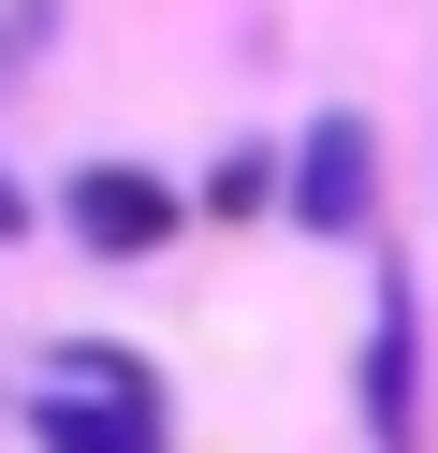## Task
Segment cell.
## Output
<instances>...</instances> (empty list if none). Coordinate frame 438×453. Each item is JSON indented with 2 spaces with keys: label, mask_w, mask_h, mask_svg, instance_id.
Wrapping results in <instances>:
<instances>
[{
  "label": "cell",
  "mask_w": 438,
  "mask_h": 453,
  "mask_svg": "<svg viewBox=\"0 0 438 453\" xmlns=\"http://www.w3.org/2000/svg\"><path fill=\"white\" fill-rule=\"evenodd\" d=\"M292 219H307V234H365L380 219V132L365 118H321L307 147H292V190H278Z\"/></svg>",
  "instance_id": "obj_4"
},
{
  "label": "cell",
  "mask_w": 438,
  "mask_h": 453,
  "mask_svg": "<svg viewBox=\"0 0 438 453\" xmlns=\"http://www.w3.org/2000/svg\"><path fill=\"white\" fill-rule=\"evenodd\" d=\"M29 453H175L161 439V380H146L117 336H58L44 351V395H29Z\"/></svg>",
  "instance_id": "obj_1"
},
{
  "label": "cell",
  "mask_w": 438,
  "mask_h": 453,
  "mask_svg": "<svg viewBox=\"0 0 438 453\" xmlns=\"http://www.w3.org/2000/svg\"><path fill=\"white\" fill-rule=\"evenodd\" d=\"M0 234H29V190H15V176H0Z\"/></svg>",
  "instance_id": "obj_6"
},
{
  "label": "cell",
  "mask_w": 438,
  "mask_h": 453,
  "mask_svg": "<svg viewBox=\"0 0 438 453\" xmlns=\"http://www.w3.org/2000/svg\"><path fill=\"white\" fill-rule=\"evenodd\" d=\"M365 439L424 453V307H409L395 264H380V307H365Z\"/></svg>",
  "instance_id": "obj_3"
},
{
  "label": "cell",
  "mask_w": 438,
  "mask_h": 453,
  "mask_svg": "<svg viewBox=\"0 0 438 453\" xmlns=\"http://www.w3.org/2000/svg\"><path fill=\"white\" fill-rule=\"evenodd\" d=\"M58 219H73L103 264H146V249H175V219H190V190H161L146 161H88L73 190H58Z\"/></svg>",
  "instance_id": "obj_2"
},
{
  "label": "cell",
  "mask_w": 438,
  "mask_h": 453,
  "mask_svg": "<svg viewBox=\"0 0 438 453\" xmlns=\"http://www.w3.org/2000/svg\"><path fill=\"white\" fill-rule=\"evenodd\" d=\"M263 205H278V161H263V147H234L219 176H204V219H263Z\"/></svg>",
  "instance_id": "obj_5"
},
{
  "label": "cell",
  "mask_w": 438,
  "mask_h": 453,
  "mask_svg": "<svg viewBox=\"0 0 438 453\" xmlns=\"http://www.w3.org/2000/svg\"><path fill=\"white\" fill-rule=\"evenodd\" d=\"M0 424H15V410H0Z\"/></svg>",
  "instance_id": "obj_7"
}]
</instances>
